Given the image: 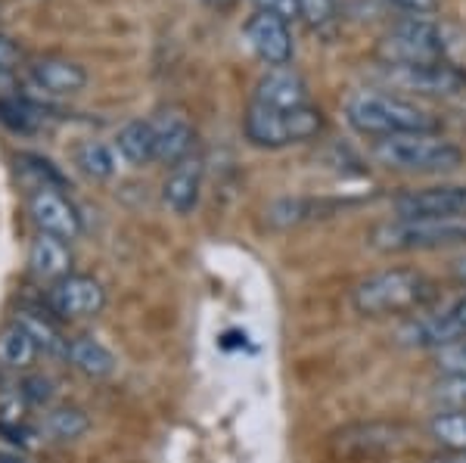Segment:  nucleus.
I'll list each match as a JSON object with an SVG mask.
<instances>
[{
    "instance_id": "nucleus-7",
    "label": "nucleus",
    "mask_w": 466,
    "mask_h": 463,
    "mask_svg": "<svg viewBox=\"0 0 466 463\" xmlns=\"http://www.w3.org/2000/svg\"><path fill=\"white\" fill-rule=\"evenodd\" d=\"M106 308V289L90 274H69V277L50 283L47 311L59 320H87Z\"/></svg>"
},
{
    "instance_id": "nucleus-1",
    "label": "nucleus",
    "mask_w": 466,
    "mask_h": 463,
    "mask_svg": "<svg viewBox=\"0 0 466 463\" xmlns=\"http://www.w3.org/2000/svg\"><path fill=\"white\" fill-rule=\"evenodd\" d=\"M435 296V283L417 267H382L355 283L351 308L360 317H413L430 308Z\"/></svg>"
},
{
    "instance_id": "nucleus-33",
    "label": "nucleus",
    "mask_w": 466,
    "mask_h": 463,
    "mask_svg": "<svg viewBox=\"0 0 466 463\" xmlns=\"http://www.w3.org/2000/svg\"><path fill=\"white\" fill-rule=\"evenodd\" d=\"M392 4L398 6V10L410 13V16H420V19L439 10V0H392Z\"/></svg>"
},
{
    "instance_id": "nucleus-35",
    "label": "nucleus",
    "mask_w": 466,
    "mask_h": 463,
    "mask_svg": "<svg viewBox=\"0 0 466 463\" xmlns=\"http://www.w3.org/2000/svg\"><path fill=\"white\" fill-rule=\"evenodd\" d=\"M19 59H22V54H19L16 44H13L6 35H0V65H10V69H16Z\"/></svg>"
},
{
    "instance_id": "nucleus-32",
    "label": "nucleus",
    "mask_w": 466,
    "mask_h": 463,
    "mask_svg": "<svg viewBox=\"0 0 466 463\" xmlns=\"http://www.w3.org/2000/svg\"><path fill=\"white\" fill-rule=\"evenodd\" d=\"M261 13H270V16H280L283 22L299 19V4L296 0H255Z\"/></svg>"
},
{
    "instance_id": "nucleus-6",
    "label": "nucleus",
    "mask_w": 466,
    "mask_h": 463,
    "mask_svg": "<svg viewBox=\"0 0 466 463\" xmlns=\"http://www.w3.org/2000/svg\"><path fill=\"white\" fill-rule=\"evenodd\" d=\"M380 56L389 65H430V63H445L448 44L445 35L432 25V22L413 16L401 25H395L392 32L382 37Z\"/></svg>"
},
{
    "instance_id": "nucleus-8",
    "label": "nucleus",
    "mask_w": 466,
    "mask_h": 463,
    "mask_svg": "<svg viewBox=\"0 0 466 463\" xmlns=\"http://www.w3.org/2000/svg\"><path fill=\"white\" fill-rule=\"evenodd\" d=\"M28 215H32L41 234H54L66 243L78 240L81 230H85V221H81L75 203L54 186H37V190L28 193Z\"/></svg>"
},
{
    "instance_id": "nucleus-10",
    "label": "nucleus",
    "mask_w": 466,
    "mask_h": 463,
    "mask_svg": "<svg viewBox=\"0 0 466 463\" xmlns=\"http://www.w3.org/2000/svg\"><path fill=\"white\" fill-rule=\"evenodd\" d=\"M395 218H420V215H466V184H435L408 190L392 203Z\"/></svg>"
},
{
    "instance_id": "nucleus-18",
    "label": "nucleus",
    "mask_w": 466,
    "mask_h": 463,
    "mask_svg": "<svg viewBox=\"0 0 466 463\" xmlns=\"http://www.w3.org/2000/svg\"><path fill=\"white\" fill-rule=\"evenodd\" d=\"M66 361L78 373H85L87 379H109L118 370V357L112 355V348L94 336H72Z\"/></svg>"
},
{
    "instance_id": "nucleus-34",
    "label": "nucleus",
    "mask_w": 466,
    "mask_h": 463,
    "mask_svg": "<svg viewBox=\"0 0 466 463\" xmlns=\"http://www.w3.org/2000/svg\"><path fill=\"white\" fill-rule=\"evenodd\" d=\"M16 94H22L16 69H10V65H0V100H6V96H16Z\"/></svg>"
},
{
    "instance_id": "nucleus-14",
    "label": "nucleus",
    "mask_w": 466,
    "mask_h": 463,
    "mask_svg": "<svg viewBox=\"0 0 466 463\" xmlns=\"http://www.w3.org/2000/svg\"><path fill=\"white\" fill-rule=\"evenodd\" d=\"M252 103L268 109H302L311 106L308 103V85L305 78L289 65H277V69H268L255 85V96Z\"/></svg>"
},
{
    "instance_id": "nucleus-9",
    "label": "nucleus",
    "mask_w": 466,
    "mask_h": 463,
    "mask_svg": "<svg viewBox=\"0 0 466 463\" xmlns=\"http://www.w3.org/2000/svg\"><path fill=\"white\" fill-rule=\"evenodd\" d=\"M386 78L404 91L432 94V96H461L466 94V75L445 63L430 65H386Z\"/></svg>"
},
{
    "instance_id": "nucleus-26",
    "label": "nucleus",
    "mask_w": 466,
    "mask_h": 463,
    "mask_svg": "<svg viewBox=\"0 0 466 463\" xmlns=\"http://www.w3.org/2000/svg\"><path fill=\"white\" fill-rule=\"evenodd\" d=\"M75 166L85 171L87 177H96V181H106V177L116 175V153L100 144V140H87L75 149Z\"/></svg>"
},
{
    "instance_id": "nucleus-30",
    "label": "nucleus",
    "mask_w": 466,
    "mask_h": 463,
    "mask_svg": "<svg viewBox=\"0 0 466 463\" xmlns=\"http://www.w3.org/2000/svg\"><path fill=\"white\" fill-rule=\"evenodd\" d=\"M432 395L445 408H466V377H445Z\"/></svg>"
},
{
    "instance_id": "nucleus-2",
    "label": "nucleus",
    "mask_w": 466,
    "mask_h": 463,
    "mask_svg": "<svg viewBox=\"0 0 466 463\" xmlns=\"http://www.w3.org/2000/svg\"><path fill=\"white\" fill-rule=\"evenodd\" d=\"M345 122L367 137H395V134H439L441 122L432 112L420 109L392 94L358 91L345 100Z\"/></svg>"
},
{
    "instance_id": "nucleus-20",
    "label": "nucleus",
    "mask_w": 466,
    "mask_h": 463,
    "mask_svg": "<svg viewBox=\"0 0 466 463\" xmlns=\"http://www.w3.org/2000/svg\"><path fill=\"white\" fill-rule=\"evenodd\" d=\"M118 156L127 162V166L140 168L156 162V134H153V122L149 118H134L127 122L116 137Z\"/></svg>"
},
{
    "instance_id": "nucleus-11",
    "label": "nucleus",
    "mask_w": 466,
    "mask_h": 463,
    "mask_svg": "<svg viewBox=\"0 0 466 463\" xmlns=\"http://www.w3.org/2000/svg\"><path fill=\"white\" fill-rule=\"evenodd\" d=\"M246 41H249L252 54L265 65H270V69L289 65L292 32H289V22H283L280 16H270V13L255 10L249 22H246Z\"/></svg>"
},
{
    "instance_id": "nucleus-25",
    "label": "nucleus",
    "mask_w": 466,
    "mask_h": 463,
    "mask_svg": "<svg viewBox=\"0 0 466 463\" xmlns=\"http://www.w3.org/2000/svg\"><path fill=\"white\" fill-rule=\"evenodd\" d=\"M430 438L441 451H466V408H445L430 420Z\"/></svg>"
},
{
    "instance_id": "nucleus-36",
    "label": "nucleus",
    "mask_w": 466,
    "mask_h": 463,
    "mask_svg": "<svg viewBox=\"0 0 466 463\" xmlns=\"http://www.w3.org/2000/svg\"><path fill=\"white\" fill-rule=\"evenodd\" d=\"M426 463H466V451H441L435 458H426Z\"/></svg>"
},
{
    "instance_id": "nucleus-31",
    "label": "nucleus",
    "mask_w": 466,
    "mask_h": 463,
    "mask_svg": "<svg viewBox=\"0 0 466 463\" xmlns=\"http://www.w3.org/2000/svg\"><path fill=\"white\" fill-rule=\"evenodd\" d=\"M439 370L445 377H466V339L439 352Z\"/></svg>"
},
{
    "instance_id": "nucleus-16",
    "label": "nucleus",
    "mask_w": 466,
    "mask_h": 463,
    "mask_svg": "<svg viewBox=\"0 0 466 463\" xmlns=\"http://www.w3.org/2000/svg\"><path fill=\"white\" fill-rule=\"evenodd\" d=\"M28 271L35 274L37 280L56 283L72 274V249L66 240H59L54 234H41L32 240V249H28Z\"/></svg>"
},
{
    "instance_id": "nucleus-21",
    "label": "nucleus",
    "mask_w": 466,
    "mask_h": 463,
    "mask_svg": "<svg viewBox=\"0 0 466 463\" xmlns=\"http://www.w3.org/2000/svg\"><path fill=\"white\" fill-rule=\"evenodd\" d=\"M37 355H41V348H37L32 333H28L19 320H13V324H6L4 330H0V364H4V367L25 370V367H32Z\"/></svg>"
},
{
    "instance_id": "nucleus-37",
    "label": "nucleus",
    "mask_w": 466,
    "mask_h": 463,
    "mask_svg": "<svg viewBox=\"0 0 466 463\" xmlns=\"http://www.w3.org/2000/svg\"><path fill=\"white\" fill-rule=\"evenodd\" d=\"M451 277L461 283V287H466V252L461 258H454V265H451Z\"/></svg>"
},
{
    "instance_id": "nucleus-15",
    "label": "nucleus",
    "mask_w": 466,
    "mask_h": 463,
    "mask_svg": "<svg viewBox=\"0 0 466 463\" xmlns=\"http://www.w3.org/2000/svg\"><path fill=\"white\" fill-rule=\"evenodd\" d=\"M153 122V134H156V162H165V166H175V162L187 159L193 149V122L187 118L184 109L168 106L162 109Z\"/></svg>"
},
{
    "instance_id": "nucleus-22",
    "label": "nucleus",
    "mask_w": 466,
    "mask_h": 463,
    "mask_svg": "<svg viewBox=\"0 0 466 463\" xmlns=\"http://www.w3.org/2000/svg\"><path fill=\"white\" fill-rule=\"evenodd\" d=\"M87 429H90L87 414L75 405L50 408V410H44V417H41V432L50 442H78Z\"/></svg>"
},
{
    "instance_id": "nucleus-23",
    "label": "nucleus",
    "mask_w": 466,
    "mask_h": 463,
    "mask_svg": "<svg viewBox=\"0 0 466 463\" xmlns=\"http://www.w3.org/2000/svg\"><path fill=\"white\" fill-rule=\"evenodd\" d=\"M16 320H19L22 327H25L28 333H32V339L37 342L41 355L63 357V361H66V355H69V339L59 333V327L47 315H41V311H32V308H22L19 315H16Z\"/></svg>"
},
{
    "instance_id": "nucleus-27",
    "label": "nucleus",
    "mask_w": 466,
    "mask_h": 463,
    "mask_svg": "<svg viewBox=\"0 0 466 463\" xmlns=\"http://www.w3.org/2000/svg\"><path fill=\"white\" fill-rule=\"evenodd\" d=\"M16 166H19L22 175L28 177L32 190H37V186H54V190H66V177L54 168V162L41 159V156H32V153H22L19 159H16Z\"/></svg>"
},
{
    "instance_id": "nucleus-12",
    "label": "nucleus",
    "mask_w": 466,
    "mask_h": 463,
    "mask_svg": "<svg viewBox=\"0 0 466 463\" xmlns=\"http://www.w3.org/2000/svg\"><path fill=\"white\" fill-rule=\"evenodd\" d=\"M28 85L44 96H75L87 87V72L75 59L41 56L28 65Z\"/></svg>"
},
{
    "instance_id": "nucleus-29",
    "label": "nucleus",
    "mask_w": 466,
    "mask_h": 463,
    "mask_svg": "<svg viewBox=\"0 0 466 463\" xmlns=\"http://www.w3.org/2000/svg\"><path fill=\"white\" fill-rule=\"evenodd\" d=\"M19 392H22V398L28 401V405H50L54 401V395H56V389H54V379L50 377H25L22 379V386H19Z\"/></svg>"
},
{
    "instance_id": "nucleus-13",
    "label": "nucleus",
    "mask_w": 466,
    "mask_h": 463,
    "mask_svg": "<svg viewBox=\"0 0 466 463\" xmlns=\"http://www.w3.org/2000/svg\"><path fill=\"white\" fill-rule=\"evenodd\" d=\"M202 177H206V166L199 156H187V159L175 162L162 184V203L180 218L193 215L202 199Z\"/></svg>"
},
{
    "instance_id": "nucleus-4",
    "label": "nucleus",
    "mask_w": 466,
    "mask_h": 463,
    "mask_svg": "<svg viewBox=\"0 0 466 463\" xmlns=\"http://www.w3.org/2000/svg\"><path fill=\"white\" fill-rule=\"evenodd\" d=\"M373 159L392 171L441 175L463 166V149L441 134H395L373 140Z\"/></svg>"
},
{
    "instance_id": "nucleus-39",
    "label": "nucleus",
    "mask_w": 466,
    "mask_h": 463,
    "mask_svg": "<svg viewBox=\"0 0 466 463\" xmlns=\"http://www.w3.org/2000/svg\"><path fill=\"white\" fill-rule=\"evenodd\" d=\"M202 4H208V6H218V10H221V6H230L233 0H202Z\"/></svg>"
},
{
    "instance_id": "nucleus-28",
    "label": "nucleus",
    "mask_w": 466,
    "mask_h": 463,
    "mask_svg": "<svg viewBox=\"0 0 466 463\" xmlns=\"http://www.w3.org/2000/svg\"><path fill=\"white\" fill-rule=\"evenodd\" d=\"M299 16L311 28H323L336 19V0H296Z\"/></svg>"
},
{
    "instance_id": "nucleus-38",
    "label": "nucleus",
    "mask_w": 466,
    "mask_h": 463,
    "mask_svg": "<svg viewBox=\"0 0 466 463\" xmlns=\"http://www.w3.org/2000/svg\"><path fill=\"white\" fill-rule=\"evenodd\" d=\"M0 463H28V460L19 451H0Z\"/></svg>"
},
{
    "instance_id": "nucleus-5",
    "label": "nucleus",
    "mask_w": 466,
    "mask_h": 463,
    "mask_svg": "<svg viewBox=\"0 0 466 463\" xmlns=\"http://www.w3.org/2000/svg\"><path fill=\"white\" fill-rule=\"evenodd\" d=\"M246 140L261 149H283L318 137L323 131V112L314 106L302 109H268L252 103L243 118Z\"/></svg>"
},
{
    "instance_id": "nucleus-3",
    "label": "nucleus",
    "mask_w": 466,
    "mask_h": 463,
    "mask_svg": "<svg viewBox=\"0 0 466 463\" xmlns=\"http://www.w3.org/2000/svg\"><path fill=\"white\" fill-rule=\"evenodd\" d=\"M367 243L386 256L432 252L466 243V215H420V218H389L377 224Z\"/></svg>"
},
{
    "instance_id": "nucleus-19",
    "label": "nucleus",
    "mask_w": 466,
    "mask_h": 463,
    "mask_svg": "<svg viewBox=\"0 0 466 463\" xmlns=\"http://www.w3.org/2000/svg\"><path fill=\"white\" fill-rule=\"evenodd\" d=\"M336 203L327 199H305V196H292V199H277L274 206H268V224L270 227H299V224L318 221L333 215Z\"/></svg>"
},
{
    "instance_id": "nucleus-24",
    "label": "nucleus",
    "mask_w": 466,
    "mask_h": 463,
    "mask_svg": "<svg viewBox=\"0 0 466 463\" xmlns=\"http://www.w3.org/2000/svg\"><path fill=\"white\" fill-rule=\"evenodd\" d=\"M44 122H47V112L28 96L16 94L0 100V125H6L13 134H35L44 128Z\"/></svg>"
},
{
    "instance_id": "nucleus-17",
    "label": "nucleus",
    "mask_w": 466,
    "mask_h": 463,
    "mask_svg": "<svg viewBox=\"0 0 466 463\" xmlns=\"http://www.w3.org/2000/svg\"><path fill=\"white\" fill-rule=\"evenodd\" d=\"M401 445H408V432L398 423H367V427H355L342 432V451H351L358 458H370V454H386L398 451Z\"/></svg>"
}]
</instances>
